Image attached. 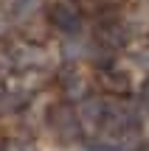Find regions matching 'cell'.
<instances>
[{"label":"cell","instance_id":"obj_1","mask_svg":"<svg viewBox=\"0 0 149 151\" xmlns=\"http://www.w3.org/2000/svg\"><path fill=\"white\" fill-rule=\"evenodd\" d=\"M54 22H56V25H62L65 31H71V28L79 22V9L71 3V0L56 3V6H54Z\"/></svg>","mask_w":149,"mask_h":151}]
</instances>
